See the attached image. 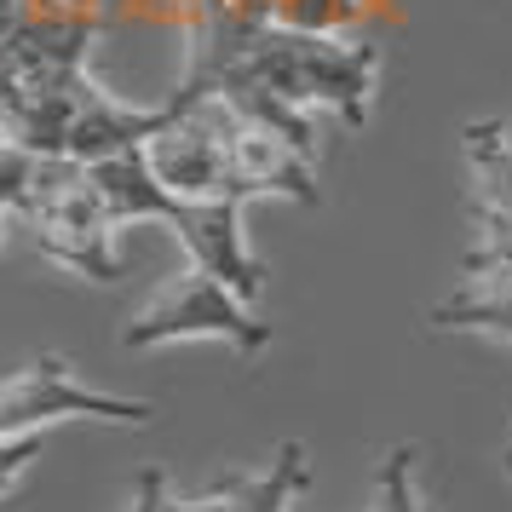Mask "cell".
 I'll return each mask as SVG.
<instances>
[{
    "instance_id": "cell-1",
    "label": "cell",
    "mask_w": 512,
    "mask_h": 512,
    "mask_svg": "<svg viewBox=\"0 0 512 512\" xmlns=\"http://www.w3.org/2000/svg\"><path fill=\"white\" fill-rule=\"evenodd\" d=\"M225 81H248V87L277 93L282 104L311 110V116L334 110L346 127H363L369 104H374V87H380V52L363 35H305V29L271 24Z\"/></svg>"
},
{
    "instance_id": "cell-2",
    "label": "cell",
    "mask_w": 512,
    "mask_h": 512,
    "mask_svg": "<svg viewBox=\"0 0 512 512\" xmlns=\"http://www.w3.org/2000/svg\"><path fill=\"white\" fill-rule=\"evenodd\" d=\"M18 225L35 236V248L87 282H116V213L98 190L93 162L75 156H41L35 179H29L24 202H18Z\"/></svg>"
},
{
    "instance_id": "cell-3",
    "label": "cell",
    "mask_w": 512,
    "mask_h": 512,
    "mask_svg": "<svg viewBox=\"0 0 512 512\" xmlns=\"http://www.w3.org/2000/svg\"><path fill=\"white\" fill-rule=\"evenodd\" d=\"M173 340H225L242 357H259L271 346V323H259V311L231 282H219L202 265H185L162 282V294L144 305L133 323L121 328V346L127 351H156Z\"/></svg>"
},
{
    "instance_id": "cell-4",
    "label": "cell",
    "mask_w": 512,
    "mask_h": 512,
    "mask_svg": "<svg viewBox=\"0 0 512 512\" xmlns=\"http://www.w3.org/2000/svg\"><path fill=\"white\" fill-rule=\"evenodd\" d=\"M81 415L116 420V426H150L156 420V403L87 392V386H75V374L64 357H41V363H29V369L0 380V438H24V432L52 426V420H81Z\"/></svg>"
},
{
    "instance_id": "cell-5",
    "label": "cell",
    "mask_w": 512,
    "mask_h": 512,
    "mask_svg": "<svg viewBox=\"0 0 512 512\" xmlns=\"http://www.w3.org/2000/svg\"><path fill=\"white\" fill-rule=\"evenodd\" d=\"M202 104L213 110V121L225 127V150H231V185L242 202H259V196H282V202H300V208H317L323 190H317V162L294 150V144L259 127L236 110L225 93H202Z\"/></svg>"
},
{
    "instance_id": "cell-6",
    "label": "cell",
    "mask_w": 512,
    "mask_h": 512,
    "mask_svg": "<svg viewBox=\"0 0 512 512\" xmlns=\"http://www.w3.org/2000/svg\"><path fill=\"white\" fill-rule=\"evenodd\" d=\"M242 208H248V202H236V196L185 202V196L167 190L162 208H156V225H173V236L185 242L190 265H202V271H213L219 282H231L236 294L254 305L259 294H265V259H259L254 248H248V236H242Z\"/></svg>"
},
{
    "instance_id": "cell-7",
    "label": "cell",
    "mask_w": 512,
    "mask_h": 512,
    "mask_svg": "<svg viewBox=\"0 0 512 512\" xmlns=\"http://www.w3.org/2000/svg\"><path fill=\"white\" fill-rule=\"evenodd\" d=\"M311 484V466H305L300 443H282L271 472L259 478H231L213 495H167V512H288Z\"/></svg>"
},
{
    "instance_id": "cell-8",
    "label": "cell",
    "mask_w": 512,
    "mask_h": 512,
    "mask_svg": "<svg viewBox=\"0 0 512 512\" xmlns=\"http://www.w3.org/2000/svg\"><path fill=\"white\" fill-rule=\"evenodd\" d=\"M438 328H472V334H501L512 340V265L507 271H466L461 294L432 311Z\"/></svg>"
},
{
    "instance_id": "cell-9",
    "label": "cell",
    "mask_w": 512,
    "mask_h": 512,
    "mask_svg": "<svg viewBox=\"0 0 512 512\" xmlns=\"http://www.w3.org/2000/svg\"><path fill=\"white\" fill-rule=\"evenodd\" d=\"M374 512H420V495H415V449L397 443L386 466H380V507Z\"/></svg>"
},
{
    "instance_id": "cell-10",
    "label": "cell",
    "mask_w": 512,
    "mask_h": 512,
    "mask_svg": "<svg viewBox=\"0 0 512 512\" xmlns=\"http://www.w3.org/2000/svg\"><path fill=\"white\" fill-rule=\"evenodd\" d=\"M35 162H41L35 150L0 139V208H18V202H24L29 179H35Z\"/></svg>"
},
{
    "instance_id": "cell-11",
    "label": "cell",
    "mask_w": 512,
    "mask_h": 512,
    "mask_svg": "<svg viewBox=\"0 0 512 512\" xmlns=\"http://www.w3.org/2000/svg\"><path fill=\"white\" fill-rule=\"evenodd\" d=\"M35 449H41V432H24V438H0V495L18 484V472L35 461Z\"/></svg>"
},
{
    "instance_id": "cell-12",
    "label": "cell",
    "mask_w": 512,
    "mask_h": 512,
    "mask_svg": "<svg viewBox=\"0 0 512 512\" xmlns=\"http://www.w3.org/2000/svg\"><path fill=\"white\" fill-rule=\"evenodd\" d=\"M12 231H18V208H0V248L12 242Z\"/></svg>"
}]
</instances>
